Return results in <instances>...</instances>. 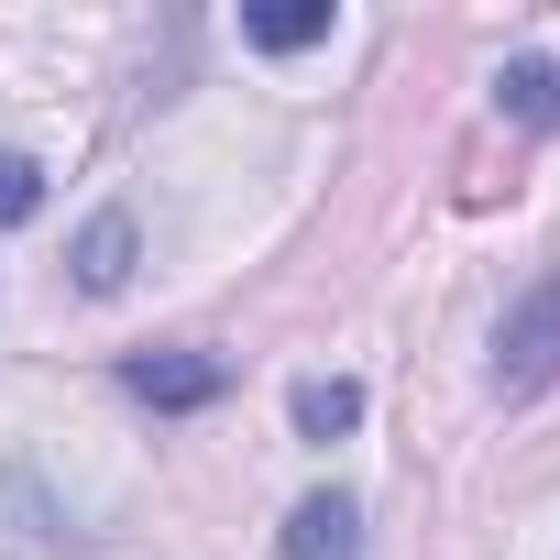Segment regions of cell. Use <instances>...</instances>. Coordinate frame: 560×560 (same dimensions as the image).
Returning a JSON list of instances; mask_svg holds the SVG:
<instances>
[{"label": "cell", "instance_id": "8", "mask_svg": "<svg viewBox=\"0 0 560 560\" xmlns=\"http://www.w3.org/2000/svg\"><path fill=\"white\" fill-rule=\"evenodd\" d=\"M34 209H45V165L34 154H0V231H23Z\"/></svg>", "mask_w": 560, "mask_h": 560}, {"label": "cell", "instance_id": "3", "mask_svg": "<svg viewBox=\"0 0 560 560\" xmlns=\"http://www.w3.org/2000/svg\"><path fill=\"white\" fill-rule=\"evenodd\" d=\"M494 110L516 132H560V56H505L494 67Z\"/></svg>", "mask_w": 560, "mask_h": 560}, {"label": "cell", "instance_id": "2", "mask_svg": "<svg viewBox=\"0 0 560 560\" xmlns=\"http://www.w3.org/2000/svg\"><path fill=\"white\" fill-rule=\"evenodd\" d=\"M121 385H132L143 407H209V396L231 385V363H220V352H132Z\"/></svg>", "mask_w": 560, "mask_h": 560}, {"label": "cell", "instance_id": "5", "mask_svg": "<svg viewBox=\"0 0 560 560\" xmlns=\"http://www.w3.org/2000/svg\"><path fill=\"white\" fill-rule=\"evenodd\" d=\"M67 264H78V287H89V298H121V287H132V209H100V220L78 231Z\"/></svg>", "mask_w": 560, "mask_h": 560}, {"label": "cell", "instance_id": "4", "mask_svg": "<svg viewBox=\"0 0 560 560\" xmlns=\"http://www.w3.org/2000/svg\"><path fill=\"white\" fill-rule=\"evenodd\" d=\"M287 560H363V505L352 494H308L287 516Z\"/></svg>", "mask_w": 560, "mask_h": 560}, {"label": "cell", "instance_id": "6", "mask_svg": "<svg viewBox=\"0 0 560 560\" xmlns=\"http://www.w3.org/2000/svg\"><path fill=\"white\" fill-rule=\"evenodd\" d=\"M242 45H264V56L330 45V0H253V12H242Z\"/></svg>", "mask_w": 560, "mask_h": 560}, {"label": "cell", "instance_id": "1", "mask_svg": "<svg viewBox=\"0 0 560 560\" xmlns=\"http://www.w3.org/2000/svg\"><path fill=\"white\" fill-rule=\"evenodd\" d=\"M538 385H560V275H538L494 330V396H538Z\"/></svg>", "mask_w": 560, "mask_h": 560}, {"label": "cell", "instance_id": "7", "mask_svg": "<svg viewBox=\"0 0 560 560\" xmlns=\"http://www.w3.org/2000/svg\"><path fill=\"white\" fill-rule=\"evenodd\" d=\"M287 418H298L308 440H341V429H363V385H352V374H308V385L287 396Z\"/></svg>", "mask_w": 560, "mask_h": 560}]
</instances>
